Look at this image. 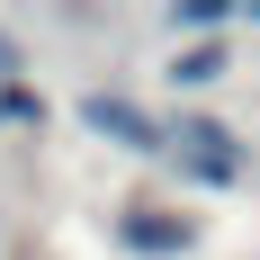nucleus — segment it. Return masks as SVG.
<instances>
[{
	"label": "nucleus",
	"mask_w": 260,
	"mask_h": 260,
	"mask_svg": "<svg viewBox=\"0 0 260 260\" xmlns=\"http://www.w3.org/2000/svg\"><path fill=\"white\" fill-rule=\"evenodd\" d=\"M81 117H90L108 144H126V153H161V126L144 108H126V99H81Z\"/></svg>",
	"instance_id": "2"
},
{
	"label": "nucleus",
	"mask_w": 260,
	"mask_h": 260,
	"mask_svg": "<svg viewBox=\"0 0 260 260\" xmlns=\"http://www.w3.org/2000/svg\"><path fill=\"white\" fill-rule=\"evenodd\" d=\"M9 63H18V45H9V36H0V72H9Z\"/></svg>",
	"instance_id": "7"
},
{
	"label": "nucleus",
	"mask_w": 260,
	"mask_h": 260,
	"mask_svg": "<svg viewBox=\"0 0 260 260\" xmlns=\"http://www.w3.org/2000/svg\"><path fill=\"white\" fill-rule=\"evenodd\" d=\"M251 18H260V0H251Z\"/></svg>",
	"instance_id": "8"
},
{
	"label": "nucleus",
	"mask_w": 260,
	"mask_h": 260,
	"mask_svg": "<svg viewBox=\"0 0 260 260\" xmlns=\"http://www.w3.org/2000/svg\"><path fill=\"white\" fill-rule=\"evenodd\" d=\"M126 242H135V251H188V224H171V215H135Z\"/></svg>",
	"instance_id": "3"
},
{
	"label": "nucleus",
	"mask_w": 260,
	"mask_h": 260,
	"mask_svg": "<svg viewBox=\"0 0 260 260\" xmlns=\"http://www.w3.org/2000/svg\"><path fill=\"white\" fill-rule=\"evenodd\" d=\"M224 72V45H188V54H171V81H215Z\"/></svg>",
	"instance_id": "4"
},
{
	"label": "nucleus",
	"mask_w": 260,
	"mask_h": 260,
	"mask_svg": "<svg viewBox=\"0 0 260 260\" xmlns=\"http://www.w3.org/2000/svg\"><path fill=\"white\" fill-rule=\"evenodd\" d=\"M161 153L180 161L188 180H207V188H224V180L242 171V153H234V135L215 126V117H180V126L161 135Z\"/></svg>",
	"instance_id": "1"
},
{
	"label": "nucleus",
	"mask_w": 260,
	"mask_h": 260,
	"mask_svg": "<svg viewBox=\"0 0 260 260\" xmlns=\"http://www.w3.org/2000/svg\"><path fill=\"white\" fill-rule=\"evenodd\" d=\"M224 9H234V0H180L171 18H180V27H215V18H224Z\"/></svg>",
	"instance_id": "5"
},
{
	"label": "nucleus",
	"mask_w": 260,
	"mask_h": 260,
	"mask_svg": "<svg viewBox=\"0 0 260 260\" xmlns=\"http://www.w3.org/2000/svg\"><path fill=\"white\" fill-rule=\"evenodd\" d=\"M18 117H36V99H27V90H9V99H0V126H18Z\"/></svg>",
	"instance_id": "6"
}]
</instances>
